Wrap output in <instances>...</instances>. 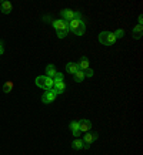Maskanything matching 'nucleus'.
I'll use <instances>...</instances> for the list:
<instances>
[{"label": "nucleus", "instance_id": "f3484780", "mask_svg": "<svg viewBox=\"0 0 143 155\" xmlns=\"http://www.w3.org/2000/svg\"><path fill=\"white\" fill-rule=\"evenodd\" d=\"M56 73H57V71H56V68H54V66H53V64H49V66L46 67V77L53 78Z\"/></svg>", "mask_w": 143, "mask_h": 155}, {"label": "nucleus", "instance_id": "7ed1b4c3", "mask_svg": "<svg viewBox=\"0 0 143 155\" xmlns=\"http://www.w3.org/2000/svg\"><path fill=\"white\" fill-rule=\"evenodd\" d=\"M34 83H36V85H37V87H40V88H43V90H46V91L53 90V85H54L53 78H49V77H46V75H39L37 78L34 80Z\"/></svg>", "mask_w": 143, "mask_h": 155}, {"label": "nucleus", "instance_id": "412c9836", "mask_svg": "<svg viewBox=\"0 0 143 155\" xmlns=\"http://www.w3.org/2000/svg\"><path fill=\"white\" fill-rule=\"evenodd\" d=\"M93 74H95V73H93V70H92V68H87V70H85V77H89V78H92V77H93Z\"/></svg>", "mask_w": 143, "mask_h": 155}, {"label": "nucleus", "instance_id": "4be33fe9", "mask_svg": "<svg viewBox=\"0 0 143 155\" xmlns=\"http://www.w3.org/2000/svg\"><path fill=\"white\" fill-rule=\"evenodd\" d=\"M42 20L43 21H49V23H52V17H50V16H43Z\"/></svg>", "mask_w": 143, "mask_h": 155}, {"label": "nucleus", "instance_id": "39448f33", "mask_svg": "<svg viewBox=\"0 0 143 155\" xmlns=\"http://www.w3.org/2000/svg\"><path fill=\"white\" fill-rule=\"evenodd\" d=\"M99 41L103 44V46H112L114 43L117 41L116 37H114V34L112 31H102L99 34Z\"/></svg>", "mask_w": 143, "mask_h": 155}, {"label": "nucleus", "instance_id": "4468645a", "mask_svg": "<svg viewBox=\"0 0 143 155\" xmlns=\"http://www.w3.org/2000/svg\"><path fill=\"white\" fill-rule=\"evenodd\" d=\"M89 64H90V63H89V58H87L86 56H83L80 58V63H79V68L85 71V70H87V68H90V67H89Z\"/></svg>", "mask_w": 143, "mask_h": 155}, {"label": "nucleus", "instance_id": "423d86ee", "mask_svg": "<svg viewBox=\"0 0 143 155\" xmlns=\"http://www.w3.org/2000/svg\"><path fill=\"white\" fill-rule=\"evenodd\" d=\"M56 97H57L56 91H54V90H49V91H46V93L42 95V103L43 104H50L56 100Z\"/></svg>", "mask_w": 143, "mask_h": 155}, {"label": "nucleus", "instance_id": "1a4fd4ad", "mask_svg": "<svg viewBox=\"0 0 143 155\" xmlns=\"http://www.w3.org/2000/svg\"><path fill=\"white\" fill-rule=\"evenodd\" d=\"M0 10H2V13L9 14V13H12V10H13V5H12L10 2H7V0H5V2L0 3Z\"/></svg>", "mask_w": 143, "mask_h": 155}, {"label": "nucleus", "instance_id": "f03ea898", "mask_svg": "<svg viewBox=\"0 0 143 155\" xmlns=\"http://www.w3.org/2000/svg\"><path fill=\"white\" fill-rule=\"evenodd\" d=\"M69 31L76 36H83L86 31V23L83 20H72L69 21Z\"/></svg>", "mask_w": 143, "mask_h": 155}, {"label": "nucleus", "instance_id": "ddd939ff", "mask_svg": "<svg viewBox=\"0 0 143 155\" xmlns=\"http://www.w3.org/2000/svg\"><path fill=\"white\" fill-rule=\"evenodd\" d=\"M132 34H133V37L134 38H142V36H143V26H134L133 27V31H132Z\"/></svg>", "mask_w": 143, "mask_h": 155}, {"label": "nucleus", "instance_id": "a211bd4d", "mask_svg": "<svg viewBox=\"0 0 143 155\" xmlns=\"http://www.w3.org/2000/svg\"><path fill=\"white\" fill-rule=\"evenodd\" d=\"M14 84H13V81L9 80V81H6L5 84H3V93H6V94H9V93H12V90H13Z\"/></svg>", "mask_w": 143, "mask_h": 155}, {"label": "nucleus", "instance_id": "9d476101", "mask_svg": "<svg viewBox=\"0 0 143 155\" xmlns=\"http://www.w3.org/2000/svg\"><path fill=\"white\" fill-rule=\"evenodd\" d=\"M53 90L56 91L57 94H63L66 91V83L65 81H56L54 85H53Z\"/></svg>", "mask_w": 143, "mask_h": 155}, {"label": "nucleus", "instance_id": "6ab92c4d", "mask_svg": "<svg viewBox=\"0 0 143 155\" xmlns=\"http://www.w3.org/2000/svg\"><path fill=\"white\" fill-rule=\"evenodd\" d=\"M113 34H114V37H116V40H119V38H122L124 36V30L123 28H119V30H116Z\"/></svg>", "mask_w": 143, "mask_h": 155}, {"label": "nucleus", "instance_id": "0eeeda50", "mask_svg": "<svg viewBox=\"0 0 143 155\" xmlns=\"http://www.w3.org/2000/svg\"><path fill=\"white\" fill-rule=\"evenodd\" d=\"M99 140V134L97 132H85V137H83V142L87 144V145H90L92 142H95Z\"/></svg>", "mask_w": 143, "mask_h": 155}, {"label": "nucleus", "instance_id": "20e7f679", "mask_svg": "<svg viewBox=\"0 0 143 155\" xmlns=\"http://www.w3.org/2000/svg\"><path fill=\"white\" fill-rule=\"evenodd\" d=\"M60 16H62V20L65 21H72V20H82V14L80 12H76V10L72 9H65L60 12Z\"/></svg>", "mask_w": 143, "mask_h": 155}, {"label": "nucleus", "instance_id": "dca6fc26", "mask_svg": "<svg viewBox=\"0 0 143 155\" xmlns=\"http://www.w3.org/2000/svg\"><path fill=\"white\" fill-rule=\"evenodd\" d=\"M72 147H73V150H83L85 148V142H83V140L76 138L75 141L72 142Z\"/></svg>", "mask_w": 143, "mask_h": 155}, {"label": "nucleus", "instance_id": "f257e3e1", "mask_svg": "<svg viewBox=\"0 0 143 155\" xmlns=\"http://www.w3.org/2000/svg\"><path fill=\"white\" fill-rule=\"evenodd\" d=\"M52 26L56 30V34L59 38H65L69 34V23L65 21V20H62V19L52 20Z\"/></svg>", "mask_w": 143, "mask_h": 155}, {"label": "nucleus", "instance_id": "f8f14e48", "mask_svg": "<svg viewBox=\"0 0 143 155\" xmlns=\"http://www.w3.org/2000/svg\"><path fill=\"white\" fill-rule=\"evenodd\" d=\"M77 70H79V64H77V63L70 61V63H67L66 64V71L69 73V74H75Z\"/></svg>", "mask_w": 143, "mask_h": 155}, {"label": "nucleus", "instance_id": "aec40b11", "mask_svg": "<svg viewBox=\"0 0 143 155\" xmlns=\"http://www.w3.org/2000/svg\"><path fill=\"white\" fill-rule=\"evenodd\" d=\"M53 81H54V83H56V81H65V75H63L62 73H56L54 77H53Z\"/></svg>", "mask_w": 143, "mask_h": 155}, {"label": "nucleus", "instance_id": "9b49d317", "mask_svg": "<svg viewBox=\"0 0 143 155\" xmlns=\"http://www.w3.org/2000/svg\"><path fill=\"white\" fill-rule=\"evenodd\" d=\"M69 128H70L72 134L76 137V138H79V135L82 134L80 130H79V122H77V121H72L70 124H69Z\"/></svg>", "mask_w": 143, "mask_h": 155}, {"label": "nucleus", "instance_id": "393cba45", "mask_svg": "<svg viewBox=\"0 0 143 155\" xmlns=\"http://www.w3.org/2000/svg\"><path fill=\"white\" fill-rule=\"evenodd\" d=\"M2 46H3V43H2V41H0V47H2Z\"/></svg>", "mask_w": 143, "mask_h": 155}, {"label": "nucleus", "instance_id": "2eb2a0df", "mask_svg": "<svg viewBox=\"0 0 143 155\" xmlns=\"http://www.w3.org/2000/svg\"><path fill=\"white\" fill-rule=\"evenodd\" d=\"M73 80L76 81V83H82V81L85 80V71L79 68V70L73 74Z\"/></svg>", "mask_w": 143, "mask_h": 155}, {"label": "nucleus", "instance_id": "b1692460", "mask_svg": "<svg viewBox=\"0 0 143 155\" xmlns=\"http://www.w3.org/2000/svg\"><path fill=\"white\" fill-rule=\"evenodd\" d=\"M3 53H5V47H3V46H2V47H0V56H2V54H3Z\"/></svg>", "mask_w": 143, "mask_h": 155}, {"label": "nucleus", "instance_id": "5701e85b", "mask_svg": "<svg viewBox=\"0 0 143 155\" xmlns=\"http://www.w3.org/2000/svg\"><path fill=\"white\" fill-rule=\"evenodd\" d=\"M138 24H139V26H143V16H142V14L139 16V19H138Z\"/></svg>", "mask_w": 143, "mask_h": 155}, {"label": "nucleus", "instance_id": "6e6552de", "mask_svg": "<svg viewBox=\"0 0 143 155\" xmlns=\"http://www.w3.org/2000/svg\"><path fill=\"white\" fill-rule=\"evenodd\" d=\"M79 130H80V132H89L92 130V127H93V124H92L89 120H79Z\"/></svg>", "mask_w": 143, "mask_h": 155}]
</instances>
